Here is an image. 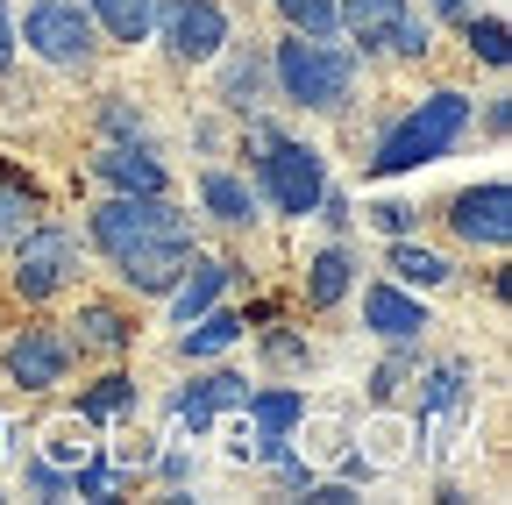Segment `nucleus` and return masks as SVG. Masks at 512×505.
I'll return each mask as SVG.
<instances>
[{
	"mask_svg": "<svg viewBox=\"0 0 512 505\" xmlns=\"http://www.w3.org/2000/svg\"><path fill=\"white\" fill-rule=\"evenodd\" d=\"M192 249H200V242H150V249H128V257L114 264V278H121L128 292H143V299H164V292L185 278Z\"/></svg>",
	"mask_w": 512,
	"mask_h": 505,
	"instance_id": "13",
	"label": "nucleus"
},
{
	"mask_svg": "<svg viewBox=\"0 0 512 505\" xmlns=\"http://www.w3.org/2000/svg\"><path fill=\"white\" fill-rule=\"evenodd\" d=\"M448 228H456L470 249H505L512 242V185L505 178H484V185H470V193H456Z\"/></svg>",
	"mask_w": 512,
	"mask_h": 505,
	"instance_id": "8",
	"label": "nucleus"
},
{
	"mask_svg": "<svg viewBox=\"0 0 512 505\" xmlns=\"http://www.w3.org/2000/svg\"><path fill=\"white\" fill-rule=\"evenodd\" d=\"M43 221V200H36V185L15 171V164H0V249H15L29 228Z\"/></svg>",
	"mask_w": 512,
	"mask_h": 505,
	"instance_id": "19",
	"label": "nucleus"
},
{
	"mask_svg": "<svg viewBox=\"0 0 512 505\" xmlns=\"http://www.w3.org/2000/svg\"><path fill=\"white\" fill-rule=\"evenodd\" d=\"M463 399H470V370L463 363H441V370L420 377V413H456Z\"/></svg>",
	"mask_w": 512,
	"mask_h": 505,
	"instance_id": "27",
	"label": "nucleus"
},
{
	"mask_svg": "<svg viewBox=\"0 0 512 505\" xmlns=\"http://www.w3.org/2000/svg\"><path fill=\"white\" fill-rule=\"evenodd\" d=\"M15 271H8V292L22 299V306H43V299H57L64 285L79 278V235L72 228H57V221H36L15 249Z\"/></svg>",
	"mask_w": 512,
	"mask_h": 505,
	"instance_id": "5",
	"label": "nucleus"
},
{
	"mask_svg": "<svg viewBox=\"0 0 512 505\" xmlns=\"http://www.w3.org/2000/svg\"><path fill=\"white\" fill-rule=\"evenodd\" d=\"M271 8H278V22L299 29V36H328V29H342V0H271Z\"/></svg>",
	"mask_w": 512,
	"mask_h": 505,
	"instance_id": "29",
	"label": "nucleus"
},
{
	"mask_svg": "<svg viewBox=\"0 0 512 505\" xmlns=\"http://www.w3.org/2000/svg\"><path fill=\"white\" fill-rule=\"evenodd\" d=\"M264 356L271 363H306V342L299 335H264Z\"/></svg>",
	"mask_w": 512,
	"mask_h": 505,
	"instance_id": "38",
	"label": "nucleus"
},
{
	"mask_svg": "<svg viewBox=\"0 0 512 505\" xmlns=\"http://www.w3.org/2000/svg\"><path fill=\"white\" fill-rule=\"evenodd\" d=\"M150 29L178 65H214L228 50V8L221 0H150Z\"/></svg>",
	"mask_w": 512,
	"mask_h": 505,
	"instance_id": "7",
	"label": "nucleus"
},
{
	"mask_svg": "<svg viewBox=\"0 0 512 505\" xmlns=\"http://www.w3.org/2000/svg\"><path fill=\"white\" fill-rule=\"evenodd\" d=\"M107 129H114V136H143V121L128 114V100H121V93H107Z\"/></svg>",
	"mask_w": 512,
	"mask_h": 505,
	"instance_id": "37",
	"label": "nucleus"
},
{
	"mask_svg": "<svg viewBox=\"0 0 512 505\" xmlns=\"http://www.w3.org/2000/svg\"><path fill=\"white\" fill-rule=\"evenodd\" d=\"M463 43H470V57H477V65H491V72H505V15H463Z\"/></svg>",
	"mask_w": 512,
	"mask_h": 505,
	"instance_id": "28",
	"label": "nucleus"
},
{
	"mask_svg": "<svg viewBox=\"0 0 512 505\" xmlns=\"http://www.w3.org/2000/svg\"><path fill=\"white\" fill-rule=\"evenodd\" d=\"M64 335H72V356H121V349H136V313L86 299L79 321H64Z\"/></svg>",
	"mask_w": 512,
	"mask_h": 505,
	"instance_id": "14",
	"label": "nucleus"
},
{
	"mask_svg": "<svg viewBox=\"0 0 512 505\" xmlns=\"http://www.w3.org/2000/svg\"><path fill=\"white\" fill-rule=\"evenodd\" d=\"M328 193V164H320L313 143H292V136H271L256 150V200H271L285 221H306Z\"/></svg>",
	"mask_w": 512,
	"mask_h": 505,
	"instance_id": "4",
	"label": "nucleus"
},
{
	"mask_svg": "<svg viewBox=\"0 0 512 505\" xmlns=\"http://www.w3.org/2000/svg\"><path fill=\"white\" fill-rule=\"evenodd\" d=\"M392 349H399V356L370 377V399H377V406H392V399H399V385H406V363H413V356H406V342H392Z\"/></svg>",
	"mask_w": 512,
	"mask_h": 505,
	"instance_id": "32",
	"label": "nucleus"
},
{
	"mask_svg": "<svg viewBox=\"0 0 512 505\" xmlns=\"http://www.w3.org/2000/svg\"><path fill=\"white\" fill-rule=\"evenodd\" d=\"M43 449H50V463L79 470V463L93 456V420H86V413H72V420H50V427H43Z\"/></svg>",
	"mask_w": 512,
	"mask_h": 505,
	"instance_id": "26",
	"label": "nucleus"
},
{
	"mask_svg": "<svg viewBox=\"0 0 512 505\" xmlns=\"http://www.w3.org/2000/svg\"><path fill=\"white\" fill-rule=\"evenodd\" d=\"M484 129H491V136H505V129H512V100H491V114H484Z\"/></svg>",
	"mask_w": 512,
	"mask_h": 505,
	"instance_id": "40",
	"label": "nucleus"
},
{
	"mask_svg": "<svg viewBox=\"0 0 512 505\" xmlns=\"http://www.w3.org/2000/svg\"><path fill=\"white\" fill-rule=\"evenodd\" d=\"M249 335V321H242V313H228L221 299L207 306V313H192V321H185V335H178V356H221V349H235Z\"/></svg>",
	"mask_w": 512,
	"mask_h": 505,
	"instance_id": "18",
	"label": "nucleus"
},
{
	"mask_svg": "<svg viewBox=\"0 0 512 505\" xmlns=\"http://www.w3.org/2000/svg\"><path fill=\"white\" fill-rule=\"evenodd\" d=\"M171 406H178V420H185L192 434H207V427H214V413L249 406V377H235V370H207V377H192V385H185Z\"/></svg>",
	"mask_w": 512,
	"mask_h": 505,
	"instance_id": "15",
	"label": "nucleus"
},
{
	"mask_svg": "<svg viewBox=\"0 0 512 505\" xmlns=\"http://www.w3.org/2000/svg\"><path fill=\"white\" fill-rule=\"evenodd\" d=\"M363 214H370L377 235H413V228H420V214H413L406 200H377V207H363Z\"/></svg>",
	"mask_w": 512,
	"mask_h": 505,
	"instance_id": "31",
	"label": "nucleus"
},
{
	"mask_svg": "<svg viewBox=\"0 0 512 505\" xmlns=\"http://www.w3.org/2000/svg\"><path fill=\"white\" fill-rule=\"evenodd\" d=\"M8 377L22 392H57L72 377V335L64 328H22L8 342Z\"/></svg>",
	"mask_w": 512,
	"mask_h": 505,
	"instance_id": "9",
	"label": "nucleus"
},
{
	"mask_svg": "<svg viewBox=\"0 0 512 505\" xmlns=\"http://www.w3.org/2000/svg\"><path fill=\"white\" fill-rule=\"evenodd\" d=\"M114 463H121V470H143V463H157V441H150V434L121 441V449H114Z\"/></svg>",
	"mask_w": 512,
	"mask_h": 505,
	"instance_id": "35",
	"label": "nucleus"
},
{
	"mask_svg": "<svg viewBox=\"0 0 512 505\" xmlns=\"http://www.w3.org/2000/svg\"><path fill=\"white\" fill-rule=\"evenodd\" d=\"M399 15H406V0H342V29H349L356 50H384Z\"/></svg>",
	"mask_w": 512,
	"mask_h": 505,
	"instance_id": "21",
	"label": "nucleus"
},
{
	"mask_svg": "<svg viewBox=\"0 0 512 505\" xmlns=\"http://www.w3.org/2000/svg\"><path fill=\"white\" fill-rule=\"evenodd\" d=\"M349 285H356V264H349V249H342V242H328L320 257H306V306H313V313L342 306Z\"/></svg>",
	"mask_w": 512,
	"mask_h": 505,
	"instance_id": "17",
	"label": "nucleus"
},
{
	"mask_svg": "<svg viewBox=\"0 0 512 505\" xmlns=\"http://www.w3.org/2000/svg\"><path fill=\"white\" fill-rule=\"evenodd\" d=\"M72 491H79V498H107V491H114V463H79V470H72Z\"/></svg>",
	"mask_w": 512,
	"mask_h": 505,
	"instance_id": "33",
	"label": "nucleus"
},
{
	"mask_svg": "<svg viewBox=\"0 0 512 505\" xmlns=\"http://www.w3.org/2000/svg\"><path fill=\"white\" fill-rule=\"evenodd\" d=\"M15 65V15H8V0H0V72Z\"/></svg>",
	"mask_w": 512,
	"mask_h": 505,
	"instance_id": "39",
	"label": "nucleus"
},
{
	"mask_svg": "<svg viewBox=\"0 0 512 505\" xmlns=\"http://www.w3.org/2000/svg\"><path fill=\"white\" fill-rule=\"evenodd\" d=\"M15 36L57 72H93V57H100V29H93V15L79 8V0H29V15H22Z\"/></svg>",
	"mask_w": 512,
	"mask_h": 505,
	"instance_id": "6",
	"label": "nucleus"
},
{
	"mask_svg": "<svg viewBox=\"0 0 512 505\" xmlns=\"http://www.w3.org/2000/svg\"><path fill=\"white\" fill-rule=\"evenodd\" d=\"M228 278H235V264H221V257H200V249H192V264H185V278L164 292L171 299V321L185 328L192 321V313H207L221 292H228Z\"/></svg>",
	"mask_w": 512,
	"mask_h": 505,
	"instance_id": "16",
	"label": "nucleus"
},
{
	"mask_svg": "<svg viewBox=\"0 0 512 505\" xmlns=\"http://www.w3.org/2000/svg\"><path fill=\"white\" fill-rule=\"evenodd\" d=\"M470 8H477V0H434V15H441V22H463Z\"/></svg>",
	"mask_w": 512,
	"mask_h": 505,
	"instance_id": "41",
	"label": "nucleus"
},
{
	"mask_svg": "<svg viewBox=\"0 0 512 505\" xmlns=\"http://www.w3.org/2000/svg\"><path fill=\"white\" fill-rule=\"evenodd\" d=\"M306 420V392H249V434H292Z\"/></svg>",
	"mask_w": 512,
	"mask_h": 505,
	"instance_id": "24",
	"label": "nucleus"
},
{
	"mask_svg": "<svg viewBox=\"0 0 512 505\" xmlns=\"http://www.w3.org/2000/svg\"><path fill=\"white\" fill-rule=\"evenodd\" d=\"M470 93H456V86H441V93H427L420 107H406L392 129H384V143H377V157H370V178H399V171H420V164H434V157H448L463 143V129H470Z\"/></svg>",
	"mask_w": 512,
	"mask_h": 505,
	"instance_id": "2",
	"label": "nucleus"
},
{
	"mask_svg": "<svg viewBox=\"0 0 512 505\" xmlns=\"http://www.w3.org/2000/svg\"><path fill=\"white\" fill-rule=\"evenodd\" d=\"M200 207H207L214 221H228V228H249V221H256V185L235 178V171H207V178H200Z\"/></svg>",
	"mask_w": 512,
	"mask_h": 505,
	"instance_id": "20",
	"label": "nucleus"
},
{
	"mask_svg": "<svg viewBox=\"0 0 512 505\" xmlns=\"http://www.w3.org/2000/svg\"><path fill=\"white\" fill-rule=\"evenodd\" d=\"M29 491L64 498V491H72V470H64V463H29Z\"/></svg>",
	"mask_w": 512,
	"mask_h": 505,
	"instance_id": "34",
	"label": "nucleus"
},
{
	"mask_svg": "<svg viewBox=\"0 0 512 505\" xmlns=\"http://www.w3.org/2000/svg\"><path fill=\"white\" fill-rule=\"evenodd\" d=\"M392 278L406 285V292H434V285H448V257H434V249H420L413 235H392Z\"/></svg>",
	"mask_w": 512,
	"mask_h": 505,
	"instance_id": "22",
	"label": "nucleus"
},
{
	"mask_svg": "<svg viewBox=\"0 0 512 505\" xmlns=\"http://www.w3.org/2000/svg\"><path fill=\"white\" fill-rule=\"evenodd\" d=\"M79 413H86L93 427H100V420H121V413H136V377H128V370H107L100 385L79 392Z\"/></svg>",
	"mask_w": 512,
	"mask_h": 505,
	"instance_id": "25",
	"label": "nucleus"
},
{
	"mask_svg": "<svg viewBox=\"0 0 512 505\" xmlns=\"http://www.w3.org/2000/svg\"><path fill=\"white\" fill-rule=\"evenodd\" d=\"M0 441H8V434H0Z\"/></svg>",
	"mask_w": 512,
	"mask_h": 505,
	"instance_id": "42",
	"label": "nucleus"
},
{
	"mask_svg": "<svg viewBox=\"0 0 512 505\" xmlns=\"http://www.w3.org/2000/svg\"><path fill=\"white\" fill-rule=\"evenodd\" d=\"M384 50H392V57H427V50H434V22L406 8V15L392 22V36H384Z\"/></svg>",
	"mask_w": 512,
	"mask_h": 505,
	"instance_id": "30",
	"label": "nucleus"
},
{
	"mask_svg": "<svg viewBox=\"0 0 512 505\" xmlns=\"http://www.w3.org/2000/svg\"><path fill=\"white\" fill-rule=\"evenodd\" d=\"M86 242L107 264H121L128 249H150V242H192V214L171 193H107L86 214Z\"/></svg>",
	"mask_w": 512,
	"mask_h": 505,
	"instance_id": "3",
	"label": "nucleus"
},
{
	"mask_svg": "<svg viewBox=\"0 0 512 505\" xmlns=\"http://www.w3.org/2000/svg\"><path fill=\"white\" fill-rule=\"evenodd\" d=\"M363 328H370L377 342H420L434 321H427L420 292H406L399 278H377V285L363 292Z\"/></svg>",
	"mask_w": 512,
	"mask_h": 505,
	"instance_id": "11",
	"label": "nucleus"
},
{
	"mask_svg": "<svg viewBox=\"0 0 512 505\" xmlns=\"http://www.w3.org/2000/svg\"><path fill=\"white\" fill-rule=\"evenodd\" d=\"M228 43H235V36H228ZM264 93H271V50H264V43H235L228 65H221L214 100H221L228 114H264Z\"/></svg>",
	"mask_w": 512,
	"mask_h": 505,
	"instance_id": "12",
	"label": "nucleus"
},
{
	"mask_svg": "<svg viewBox=\"0 0 512 505\" xmlns=\"http://www.w3.org/2000/svg\"><path fill=\"white\" fill-rule=\"evenodd\" d=\"M86 15L107 43H143L150 36V0H86Z\"/></svg>",
	"mask_w": 512,
	"mask_h": 505,
	"instance_id": "23",
	"label": "nucleus"
},
{
	"mask_svg": "<svg viewBox=\"0 0 512 505\" xmlns=\"http://www.w3.org/2000/svg\"><path fill=\"white\" fill-rule=\"evenodd\" d=\"M93 178L107 185V193H171V171H164V157H157L143 136H114V143H100Z\"/></svg>",
	"mask_w": 512,
	"mask_h": 505,
	"instance_id": "10",
	"label": "nucleus"
},
{
	"mask_svg": "<svg viewBox=\"0 0 512 505\" xmlns=\"http://www.w3.org/2000/svg\"><path fill=\"white\" fill-rule=\"evenodd\" d=\"M306 498H313V505H349L356 484H349V477H335V484H313V477H306Z\"/></svg>",
	"mask_w": 512,
	"mask_h": 505,
	"instance_id": "36",
	"label": "nucleus"
},
{
	"mask_svg": "<svg viewBox=\"0 0 512 505\" xmlns=\"http://www.w3.org/2000/svg\"><path fill=\"white\" fill-rule=\"evenodd\" d=\"M356 72H363V50L342 43L335 29H328V36H299V29H292V36L271 50V86H278L292 107H306V114H342L349 93H356Z\"/></svg>",
	"mask_w": 512,
	"mask_h": 505,
	"instance_id": "1",
	"label": "nucleus"
}]
</instances>
